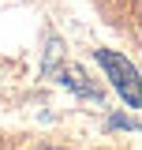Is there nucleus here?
Masks as SVG:
<instances>
[{
  "mask_svg": "<svg viewBox=\"0 0 142 150\" xmlns=\"http://www.w3.org/2000/svg\"><path fill=\"white\" fill-rule=\"evenodd\" d=\"M97 60H101V68L112 75V86L124 94L127 105L135 109V105H138V75H135V68L127 64L124 56H116V53H97Z\"/></svg>",
  "mask_w": 142,
  "mask_h": 150,
  "instance_id": "nucleus-1",
  "label": "nucleus"
},
{
  "mask_svg": "<svg viewBox=\"0 0 142 150\" xmlns=\"http://www.w3.org/2000/svg\"><path fill=\"white\" fill-rule=\"evenodd\" d=\"M41 150H56V146H41Z\"/></svg>",
  "mask_w": 142,
  "mask_h": 150,
  "instance_id": "nucleus-2",
  "label": "nucleus"
}]
</instances>
